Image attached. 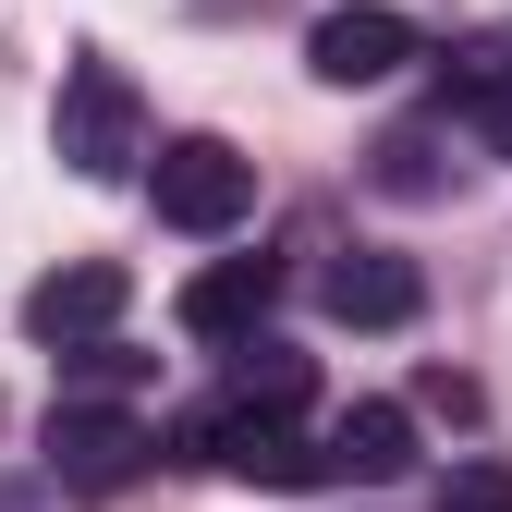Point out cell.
<instances>
[{"instance_id":"9","label":"cell","mask_w":512,"mask_h":512,"mask_svg":"<svg viewBox=\"0 0 512 512\" xmlns=\"http://www.w3.org/2000/svg\"><path fill=\"white\" fill-rule=\"evenodd\" d=\"M317 452H330V476L391 488V476H415V415H403V403H354L330 439H317Z\"/></svg>"},{"instance_id":"10","label":"cell","mask_w":512,"mask_h":512,"mask_svg":"<svg viewBox=\"0 0 512 512\" xmlns=\"http://www.w3.org/2000/svg\"><path fill=\"white\" fill-rule=\"evenodd\" d=\"M305 391H317V366L293 354V342H269V330H256V342H232V391L220 403H244V415H305Z\"/></svg>"},{"instance_id":"2","label":"cell","mask_w":512,"mask_h":512,"mask_svg":"<svg viewBox=\"0 0 512 512\" xmlns=\"http://www.w3.org/2000/svg\"><path fill=\"white\" fill-rule=\"evenodd\" d=\"M147 464H159V427L147 415H122V403H49V476L74 500H122Z\"/></svg>"},{"instance_id":"8","label":"cell","mask_w":512,"mask_h":512,"mask_svg":"<svg viewBox=\"0 0 512 512\" xmlns=\"http://www.w3.org/2000/svg\"><path fill=\"white\" fill-rule=\"evenodd\" d=\"M122 256H74V269H49L37 293H25V342H49V354H74V342H110V317H122Z\"/></svg>"},{"instance_id":"11","label":"cell","mask_w":512,"mask_h":512,"mask_svg":"<svg viewBox=\"0 0 512 512\" xmlns=\"http://www.w3.org/2000/svg\"><path fill=\"white\" fill-rule=\"evenodd\" d=\"M452 110L476 122L488 159H512V61L500 49H452Z\"/></svg>"},{"instance_id":"13","label":"cell","mask_w":512,"mask_h":512,"mask_svg":"<svg viewBox=\"0 0 512 512\" xmlns=\"http://www.w3.org/2000/svg\"><path fill=\"white\" fill-rule=\"evenodd\" d=\"M439 512H512V464H452L439 476Z\"/></svg>"},{"instance_id":"7","label":"cell","mask_w":512,"mask_h":512,"mask_svg":"<svg viewBox=\"0 0 512 512\" xmlns=\"http://www.w3.org/2000/svg\"><path fill=\"white\" fill-rule=\"evenodd\" d=\"M317 305H330L342 330H415L427 269H415V256H391V244H354V256H330V269H317Z\"/></svg>"},{"instance_id":"3","label":"cell","mask_w":512,"mask_h":512,"mask_svg":"<svg viewBox=\"0 0 512 512\" xmlns=\"http://www.w3.org/2000/svg\"><path fill=\"white\" fill-rule=\"evenodd\" d=\"M147 196H159L171 232H232V220L256 208V159H244L232 135H171V147L147 159Z\"/></svg>"},{"instance_id":"1","label":"cell","mask_w":512,"mask_h":512,"mask_svg":"<svg viewBox=\"0 0 512 512\" xmlns=\"http://www.w3.org/2000/svg\"><path fill=\"white\" fill-rule=\"evenodd\" d=\"M49 147H61L74 183H122V171L147 159V98H135V74H122V61H74V74H61V110H49Z\"/></svg>"},{"instance_id":"6","label":"cell","mask_w":512,"mask_h":512,"mask_svg":"<svg viewBox=\"0 0 512 512\" xmlns=\"http://www.w3.org/2000/svg\"><path fill=\"white\" fill-rule=\"evenodd\" d=\"M269 305H281V256H208V269L196 281H183V342H256V330H269Z\"/></svg>"},{"instance_id":"4","label":"cell","mask_w":512,"mask_h":512,"mask_svg":"<svg viewBox=\"0 0 512 512\" xmlns=\"http://www.w3.org/2000/svg\"><path fill=\"white\" fill-rule=\"evenodd\" d=\"M183 452H196V464H220L232 488H317V476H330V452H317L305 427L244 415V403H208L196 427H183Z\"/></svg>"},{"instance_id":"5","label":"cell","mask_w":512,"mask_h":512,"mask_svg":"<svg viewBox=\"0 0 512 512\" xmlns=\"http://www.w3.org/2000/svg\"><path fill=\"white\" fill-rule=\"evenodd\" d=\"M305 61H317V86H391L415 61V25L391 0H330V13L305 25Z\"/></svg>"},{"instance_id":"12","label":"cell","mask_w":512,"mask_h":512,"mask_svg":"<svg viewBox=\"0 0 512 512\" xmlns=\"http://www.w3.org/2000/svg\"><path fill=\"white\" fill-rule=\"evenodd\" d=\"M61 366H74V378H86V391H122V378H147L159 354H135V342H74V354H61ZM86 391H61V403H86Z\"/></svg>"}]
</instances>
